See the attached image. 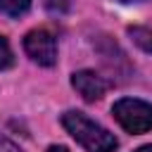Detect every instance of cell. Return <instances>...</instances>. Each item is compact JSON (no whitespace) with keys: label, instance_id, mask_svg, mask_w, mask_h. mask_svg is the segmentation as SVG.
I'll return each instance as SVG.
<instances>
[{"label":"cell","instance_id":"1","mask_svg":"<svg viewBox=\"0 0 152 152\" xmlns=\"http://www.w3.org/2000/svg\"><path fill=\"white\" fill-rule=\"evenodd\" d=\"M62 126L88 152H114L116 145H119L116 138L107 128H102L100 124H95L93 119H88L83 112H76V109L64 112L62 114Z\"/></svg>","mask_w":152,"mask_h":152},{"label":"cell","instance_id":"2","mask_svg":"<svg viewBox=\"0 0 152 152\" xmlns=\"http://www.w3.org/2000/svg\"><path fill=\"white\" fill-rule=\"evenodd\" d=\"M114 119L121 124L124 131L138 135V133H147L152 128V104L138 97H124L119 102H114L112 107Z\"/></svg>","mask_w":152,"mask_h":152},{"label":"cell","instance_id":"3","mask_svg":"<svg viewBox=\"0 0 152 152\" xmlns=\"http://www.w3.org/2000/svg\"><path fill=\"white\" fill-rule=\"evenodd\" d=\"M24 50L40 66H52L57 62V43H55V36L50 31H45V28L28 31L26 38H24Z\"/></svg>","mask_w":152,"mask_h":152},{"label":"cell","instance_id":"4","mask_svg":"<svg viewBox=\"0 0 152 152\" xmlns=\"http://www.w3.org/2000/svg\"><path fill=\"white\" fill-rule=\"evenodd\" d=\"M71 86H74V90H76L86 102L100 100V97L107 93V88H109V83H107L97 71H90V69L74 71V74H71Z\"/></svg>","mask_w":152,"mask_h":152},{"label":"cell","instance_id":"5","mask_svg":"<svg viewBox=\"0 0 152 152\" xmlns=\"http://www.w3.org/2000/svg\"><path fill=\"white\" fill-rule=\"evenodd\" d=\"M128 36H131V40L140 50H145V52L152 55V28H147V26H131Z\"/></svg>","mask_w":152,"mask_h":152},{"label":"cell","instance_id":"6","mask_svg":"<svg viewBox=\"0 0 152 152\" xmlns=\"http://www.w3.org/2000/svg\"><path fill=\"white\" fill-rule=\"evenodd\" d=\"M28 7H31V0H0V14L12 17V19L26 14Z\"/></svg>","mask_w":152,"mask_h":152},{"label":"cell","instance_id":"7","mask_svg":"<svg viewBox=\"0 0 152 152\" xmlns=\"http://www.w3.org/2000/svg\"><path fill=\"white\" fill-rule=\"evenodd\" d=\"M43 2H45V10L50 14H57V17L66 14L71 10V5H74V0H43Z\"/></svg>","mask_w":152,"mask_h":152},{"label":"cell","instance_id":"8","mask_svg":"<svg viewBox=\"0 0 152 152\" xmlns=\"http://www.w3.org/2000/svg\"><path fill=\"white\" fill-rule=\"evenodd\" d=\"M12 62H14V57H12L10 43L0 36V71H2V69H7V66H12Z\"/></svg>","mask_w":152,"mask_h":152},{"label":"cell","instance_id":"9","mask_svg":"<svg viewBox=\"0 0 152 152\" xmlns=\"http://www.w3.org/2000/svg\"><path fill=\"white\" fill-rule=\"evenodd\" d=\"M0 152H21L10 138H5V135H0Z\"/></svg>","mask_w":152,"mask_h":152},{"label":"cell","instance_id":"10","mask_svg":"<svg viewBox=\"0 0 152 152\" xmlns=\"http://www.w3.org/2000/svg\"><path fill=\"white\" fill-rule=\"evenodd\" d=\"M48 152H69L64 145H52V147H48Z\"/></svg>","mask_w":152,"mask_h":152},{"label":"cell","instance_id":"11","mask_svg":"<svg viewBox=\"0 0 152 152\" xmlns=\"http://www.w3.org/2000/svg\"><path fill=\"white\" fill-rule=\"evenodd\" d=\"M135 152H152V145H142V147H138Z\"/></svg>","mask_w":152,"mask_h":152},{"label":"cell","instance_id":"12","mask_svg":"<svg viewBox=\"0 0 152 152\" xmlns=\"http://www.w3.org/2000/svg\"><path fill=\"white\" fill-rule=\"evenodd\" d=\"M119 2H124V5H128V2H140V0H119Z\"/></svg>","mask_w":152,"mask_h":152}]
</instances>
